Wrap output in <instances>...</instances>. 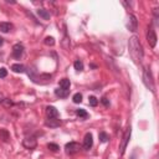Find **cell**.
<instances>
[{
  "label": "cell",
  "instance_id": "1",
  "mask_svg": "<svg viewBox=\"0 0 159 159\" xmlns=\"http://www.w3.org/2000/svg\"><path fill=\"white\" fill-rule=\"evenodd\" d=\"M128 50H129V55L136 63H140L144 57V51L143 46L139 41V39L137 36H132L128 40Z\"/></svg>",
  "mask_w": 159,
  "mask_h": 159
},
{
  "label": "cell",
  "instance_id": "2",
  "mask_svg": "<svg viewBox=\"0 0 159 159\" xmlns=\"http://www.w3.org/2000/svg\"><path fill=\"white\" fill-rule=\"evenodd\" d=\"M143 83L145 85L151 92H155V85H154V80H153V75H152V71L151 69H145L144 72H143Z\"/></svg>",
  "mask_w": 159,
  "mask_h": 159
},
{
  "label": "cell",
  "instance_id": "3",
  "mask_svg": "<svg viewBox=\"0 0 159 159\" xmlns=\"http://www.w3.org/2000/svg\"><path fill=\"white\" fill-rule=\"evenodd\" d=\"M28 75H29L30 80H32V82H35V83H41V85H42L41 80H46V82H49L50 78H51V75H45V73L39 75V73H36V72H35L34 70H31V69L28 70Z\"/></svg>",
  "mask_w": 159,
  "mask_h": 159
},
{
  "label": "cell",
  "instance_id": "4",
  "mask_svg": "<svg viewBox=\"0 0 159 159\" xmlns=\"http://www.w3.org/2000/svg\"><path fill=\"white\" fill-rule=\"evenodd\" d=\"M80 151H81V144L77 142H70L65 145V152L69 155H73V154L78 153Z\"/></svg>",
  "mask_w": 159,
  "mask_h": 159
},
{
  "label": "cell",
  "instance_id": "5",
  "mask_svg": "<svg viewBox=\"0 0 159 159\" xmlns=\"http://www.w3.org/2000/svg\"><path fill=\"white\" fill-rule=\"evenodd\" d=\"M130 133H132V128H130V126L127 128V130L124 132V134H123V137H122V143H121V147H119V153H121V155H123L124 154V152H126V148H127V144H128V142H129V139H130Z\"/></svg>",
  "mask_w": 159,
  "mask_h": 159
},
{
  "label": "cell",
  "instance_id": "6",
  "mask_svg": "<svg viewBox=\"0 0 159 159\" xmlns=\"http://www.w3.org/2000/svg\"><path fill=\"white\" fill-rule=\"evenodd\" d=\"M22 145L26 148V149H35L37 147V139L36 137L34 136H28V137H25L24 140H22Z\"/></svg>",
  "mask_w": 159,
  "mask_h": 159
},
{
  "label": "cell",
  "instance_id": "7",
  "mask_svg": "<svg viewBox=\"0 0 159 159\" xmlns=\"http://www.w3.org/2000/svg\"><path fill=\"white\" fill-rule=\"evenodd\" d=\"M24 45L18 42L15 44L14 46H12V57H14L15 60H20L22 56H24Z\"/></svg>",
  "mask_w": 159,
  "mask_h": 159
},
{
  "label": "cell",
  "instance_id": "8",
  "mask_svg": "<svg viewBox=\"0 0 159 159\" xmlns=\"http://www.w3.org/2000/svg\"><path fill=\"white\" fill-rule=\"evenodd\" d=\"M157 40H158L157 34H155L154 29L151 26V28L148 29V34H147V41H148V44H149V46H151L152 49L155 47V45H157Z\"/></svg>",
  "mask_w": 159,
  "mask_h": 159
},
{
  "label": "cell",
  "instance_id": "9",
  "mask_svg": "<svg viewBox=\"0 0 159 159\" xmlns=\"http://www.w3.org/2000/svg\"><path fill=\"white\" fill-rule=\"evenodd\" d=\"M127 28H128V30L132 31V32L137 31V29H138V20H137V18H136L133 14H129V16H128Z\"/></svg>",
  "mask_w": 159,
  "mask_h": 159
},
{
  "label": "cell",
  "instance_id": "10",
  "mask_svg": "<svg viewBox=\"0 0 159 159\" xmlns=\"http://www.w3.org/2000/svg\"><path fill=\"white\" fill-rule=\"evenodd\" d=\"M92 145H93V136H92V134L90 133V132H88V133L85 134L82 147H83L86 151H90V149L92 148Z\"/></svg>",
  "mask_w": 159,
  "mask_h": 159
},
{
  "label": "cell",
  "instance_id": "11",
  "mask_svg": "<svg viewBox=\"0 0 159 159\" xmlns=\"http://www.w3.org/2000/svg\"><path fill=\"white\" fill-rule=\"evenodd\" d=\"M61 124H62V122H61V119H59V118H47L45 121V126L50 127V128H57Z\"/></svg>",
  "mask_w": 159,
  "mask_h": 159
},
{
  "label": "cell",
  "instance_id": "12",
  "mask_svg": "<svg viewBox=\"0 0 159 159\" xmlns=\"http://www.w3.org/2000/svg\"><path fill=\"white\" fill-rule=\"evenodd\" d=\"M46 116L47 118H59V111L54 106H47L46 107Z\"/></svg>",
  "mask_w": 159,
  "mask_h": 159
},
{
  "label": "cell",
  "instance_id": "13",
  "mask_svg": "<svg viewBox=\"0 0 159 159\" xmlns=\"http://www.w3.org/2000/svg\"><path fill=\"white\" fill-rule=\"evenodd\" d=\"M55 95H56L57 97H60V98H66V97L70 95V90H63V88L59 87V88L55 90Z\"/></svg>",
  "mask_w": 159,
  "mask_h": 159
},
{
  "label": "cell",
  "instance_id": "14",
  "mask_svg": "<svg viewBox=\"0 0 159 159\" xmlns=\"http://www.w3.org/2000/svg\"><path fill=\"white\" fill-rule=\"evenodd\" d=\"M37 15L40 16V18H41L42 20H50V12H49V10H46V9H37Z\"/></svg>",
  "mask_w": 159,
  "mask_h": 159
},
{
  "label": "cell",
  "instance_id": "15",
  "mask_svg": "<svg viewBox=\"0 0 159 159\" xmlns=\"http://www.w3.org/2000/svg\"><path fill=\"white\" fill-rule=\"evenodd\" d=\"M12 24H10V22H5V21H3V22H0V31L2 32H9V31H11L12 30Z\"/></svg>",
  "mask_w": 159,
  "mask_h": 159
},
{
  "label": "cell",
  "instance_id": "16",
  "mask_svg": "<svg viewBox=\"0 0 159 159\" xmlns=\"http://www.w3.org/2000/svg\"><path fill=\"white\" fill-rule=\"evenodd\" d=\"M11 70L16 73H22L26 71V67L21 63H14V65H11Z\"/></svg>",
  "mask_w": 159,
  "mask_h": 159
},
{
  "label": "cell",
  "instance_id": "17",
  "mask_svg": "<svg viewBox=\"0 0 159 159\" xmlns=\"http://www.w3.org/2000/svg\"><path fill=\"white\" fill-rule=\"evenodd\" d=\"M0 139L4 143H8L10 140V133L8 132V129H0Z\"/></svg>",
  "mask_w": 159,
  "mask_h": 159
},
{
  "label": "cell",
  "instance_id": "18",
  "mask_svg": "<svg viewBox=\"0 0 159 159\" xmlns=\"http://www.w3.org/2000/svg\"><path fill=\"white\" fill-rule=\"evenodd\" d=\"M70 86H71V82L69 78H62L60 81V87L63 90H70Z\"/></svg>",
  "mask_w": 159,
  "mask_h": 159
},
{
  "label": "cell",
  "instance_id": "19",
  "mask_svg": "<svg viewBox=\"0 0 159 159\" xmlns=\"http://www.w3.org/2000/svg\"><path fill=\"white\" fill-rule=\"evenodd\" d=\"M76 116H77V117H80V118H82V119H87V118L90 117V114H88L85 110H82V108H78V110H76Z\"/></svg>",
  "mask_w": 159,
  "mask_h": 159
},
{
  "label": "cell",
  "instance_id": "20",
  "mask_svg": "<svg viewBox=\"0 0 159 159\" xmlns=\"http://www.w3.org/2000/svg\"><path fill=\"white\" fill-rule=\"evenodd\" d=\"M73 67H75V70H76L77 72L83 71V62L80 61V60H76V61L73 62Z\"/></svg>",
  "mask_w": 159,
  "mask_h": 159
},
{
  "label": "cell",
  "instance_id": "21",
  "mask_svg": "<svg viewBox=\"0 0 159 159\" xmlns=\"http://www.w3.org/2000/svg\"><path fill=\"white\" fill-rule=\"evenodd\" d=\"M98 138H100V142H101V143H106V142H108L110 136H108L107 133H106V132H100Z\"/></svg>",
  "mask_w": 159,
  "mask_h": 159
},
{
  "label": "cell",
  "instance_id": "22",
  "mask_svg": "<svg viewBox=\"0 0 159 159\" xmlns=\"http://www.w3.org/2000/svg\"><path fill=\"white\" fill-rule=\"evenodd\" d=\"M44 44L46 46H54L55 45V39L52 36H46L45 40H44Z\"/></svg>",
  "mask_w": 159,
  "mask_h": 159
},
{
  "label": "cell",
  "instance_id": "23",
  "mask_svg": "<svg viewBox=\"0 0 159 159\" xmlns=\"http://www.w3.org/2000/svg\"><path fill=\"white\" fill-rule=\"evenodd\" d=\"M2 104L4 106L5 108H11V107H14V106H15V103L12 102L10 98H4V101H3V103H2Z\"/></svg>",
  "mask_w": 159,
  "mask_h": 159
},
{
  "label": "cell",
  "instance_id": "24",
  "mask_svg": "<svg viewBox=\"0 0 159 159\" xmlns=\"http://www.w3.org/2000/svg\"><path fill=\"white\" fill-rule=\"evenodd\" d=\"M72 101H73V103H81L82 102V95L80 93V92H77V93L73 95Z\"/></svg>",
  "mask_w": 159,
  "mask_h": 159
},
{
  "label": "cell",
  "instance_id": "25",
  "mask_svg": "<svg viewBox=\"0 0 159 159\" xmlns=\"http://www.w3.org/2000/svg\"><path fill=\"white\" fill-rule=\"evenodd\" d=\"M47 148H49V151H51V152H57V151L60 149V147H59L56 143H49V144H47Z\"/></svg>",
  "mask_w": 159,
  "mask_h": 159
},
{
  "label": "cell",
  "instance_id": "26",
  "mask_svg": "<svg viewBox=\"0 0 159 159\" xmlns=\"http://www.w3.org/2000/svg\"><path fill=\"white\" fill-rule=\"evenodd\" d=\"M88 103H90V106H92V107H96V106L98 104V100H97L95 96H90Z\"/></svg>",
  "mask_w": 159,
  "mask_h": 159
},
{
  "label": "cell",
  "instance_id": "27",
  "mask_svg": "<svg viewBox=\"0 0 159 159\" xmlns=\"http://www.w3.org/2000/svg\"><path fill=\"white\" fill-rule=\"evenodd\" d=\"M8 76V70L5 67H2L0 69V78H5Z\"/></svg>",
  "mask_w": 159,
  "mask_h": 159
},
{
  "label": "cell",
  "instance_id": "28",
  "mask_svg": "<svg viewBox=\"0 0 159 159\" xmlns=\"http://www.w3.org/2000/svg\"><path fill=\"white\" fill-rule=\"evenodd\" d=\"M101 103L104 106V107H110V100H107L106 97H103V98L101 100Z\"/></svg>",
  "mask_w": 159,
  "mask_h": 159
},
{
  "label": "cell",
  "instance_id": "29",
  "mask_svg": "<svg viewBox=\"0 0 159 159\" xmlns=\"http://www.w3.org/2000/svg\"><path fill=\"white\" fill-rule=\"evenodd\" d=\"M4 96H3V93H2V92H0V103H3V101H4Z\"/></svg>",
  "mask_w": 159,
  "mask_h": 159
},
{
  "label": "cell",
  "instance_id": "30",
  "mask_svg": "<svg viewBox=\"0 0 159 159\" xmlns=\"http://www.w3.org/2000/svg\"><path fill=\"white\" fill-rule=\"evenodd\" d=\"M4 45V39L3 37H0V47H2Z\"/></svg>",
  "mask_w": 159,
  "mask_h": 159
}]
</instances>
